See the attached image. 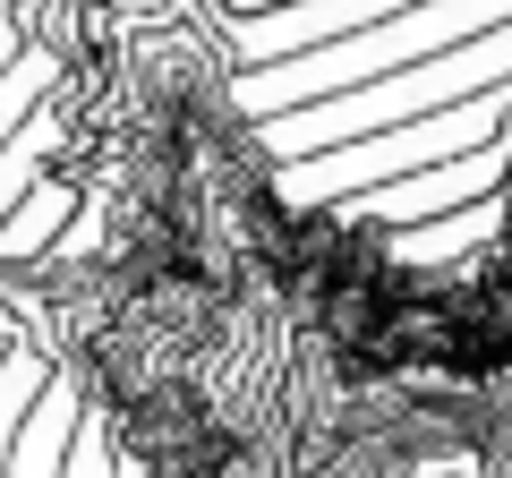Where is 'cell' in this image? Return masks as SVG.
Wrapping results in <instances>:
<instances>
[{
	"mask_svg": "<svg viewBox=\"0 0 512 478\" xmlns=\"http://www.w3.org/2000/svg\"><path fill=\"white\" fill-rule=\"evenodd\" d=\"M402 9H419V0H282V9H248L239 43H231V69H274V60L308 52V43L359 35V26L402 18Z\"/></svg>",
	"mask_w": 512,
	"mask_h": 478,
	"instance_id": "277c9868",
	"label": "cell"
},
{
	"mask_svg": "<svg viewBox=\"0 0 512 478\" xmlns=\"http://www.w3.org/2000/svg\"><path fill=\"white\" fill-rule=\"evenodd\" d=\"M43 146H52V120H26V137H9V146H0V214H9V205L26 197V188H35V171H43Z\"/></svg>",
	"mask_w": 512,
	"mask_h": 478,
	"instance_id": "9c48e42d",
	"label": "cell"
},
{
	"mask_svg": "<svg viewBox=\"0 0 512 478\" xmlns=\"http://www.w3.org/2000/svg\"><path fill=\"white\" fill-rule=\"evenodd\" d=\"M43 94H52V52L26 43V52L0 69V146L18 137V120H35V111H43Z\"/></svg>",
	"mask_w": 512,
	"mask_h": 478,
	"instance_id": "8992f818",
	"label": "cell"
},
{
	"mask_svg": "<svg viewBox=\"0 0 512 478\" xmlns=\"http://www.w3.org/2000/svg\"><path fill=\"white\" fill-rule=\"evenodd\" d=\"M43 359L35 350H0V478H9V444H18V419H26V402L43 393Z\"/></svg>",
	"mask_w": 512,
	"mask_h": 478,
	"instance_id": "52a82bcc",
	"label": "cell"
},
{
	"mask_svg": "<svg viewBox=\"0 0 512 478\" xmlns=\"http://www.w3.org/2000/svg\"><path fill=\"white\" fill-rule=\"evenodd\" d=\"M18 52H26V43H18V0H0V69H9Z\"/></svg>",
	"mask_w": 512,
	"mask_h": 478,
	"instance_id": "8fae6325",
	"label": "cell"
},
{
	"mask_svg": "<svg viewBox=\"0 0 512 478\" xmlns=\"http://www.w3.org/2000/svg\"><path fill=\"white\" fill-rule=\"evenodd\" d=\"M504 146H478V154H453V163H427V171H402V180L384 188H359V197H342L359 222H376V231H410V222L427 214H470L478 197H495L504 188Z\"/></svg>",
	"mask_w": 512,
	"mask_h": 478,
	"instance_id": "3957f363",
	"label": "cell"
},
{
	"mask_svg": "<svg viewBox=\"0 0 512 478\" xmlns=\"http://www.w3.org/2000/svg\"><path fill=\"white\" fill-rule=\"evenodd\" d=\"M222 9H239V18H248V9H282V0H222Z\"/></svg>",
	"mask_w": 512,
	"mask_h": 478,
	"instance_id": "7c38bea8",
	"label": "cell"
},
{
	"mask_svg": "<svg viewBox=\"0 0 512 478\" xmlns=\"http://www.w3.org/2000/svg\"><path fill=\"white\" fill-rule=\"evenodd\" d=\"M512 18V0H419L402 18H376L359 35H333V43H308V52L274 60V69H231V111L239 120H274V111H299V103H325V94H350L367 77H393L427 52H453V43L487 35V26Z\"/></svg>",
	"mask_w": 512,
	"mask_h": 478,
	"instance_id": "6da1fadb",
	"label": "cell"
},
{
	"mask_svg": "<svg viewBox=\"0 0 512 478\" xmlns=\"http://www.w3.org/2000/svg\"><path fill=\"white\" fill-rule=\"evenodd\" d=\"M77 419H86V385L52 368V376H43V393L26 402V419H18L9 478H60V470H69V436H77Z\"/></svg>",
	"mask_w": 512,
	"mask_h": 478,
	"instance_id": "5b68a950",
	"label": "cell"
},
{
	"mask_svg": "<svg viewBox=\"0 0 512 478\" xmlns=\"http://www.w3.org/2000/svg\"><path fill=\"white\" fill-rule=\"evenodd\" d=\"M60 478H111V419H77L69 470H60Z\"/></svg>",
	"mask_w": 512,
	"mask_h": 478,
	"instance_id": "30bf717a",
	"label": "cell"
},
{
	"mask_svg": "<svg viewBox=\"0 0 512 478\" xmlns=\"http://www.w3.org/2000/svg\"><path fill=\"white\" fill-rule=\"evenodd\" d=\"M512 77V18L487 26V35L453 43V52H427L393 77H367L350 94H325V103H299V111H274V120H248L256 146H274V163H299V154H325V146H350V137H376V129H402L419 111H444L461 94H487Z\"/></svg>",
	"mask_w": 512,
	"mask_h": 478,
	"instance_id": "7a4b0ae2",
	"label": "cell"
},
{
	"mask_svg": "<svg viewBox=\"0 0 512 478\" xmlns=\"http://www.w3.org/2000/svg\"><path fill=\"white\" fill-rule=\"evenodd\" d=\"M60 214H69V188L35 180V188H26V222H0V257H35L43 239L60 231Z\"/></svg>",
	"mask_w": 512,
	"mask_h": 478,
	"instance_id": "ba28073f",
	"label": "cell"
}]
</instances>
